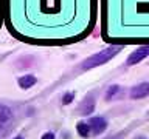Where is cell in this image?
Segmentation results:
<instances>
[{
  "label": "cell",
  "instance_id": "6da1fadb",
  "mask_svg": "<svg viewBox=\"0 0 149 139\" xmlns=\"http://www.w3.org/2000/svg\"><path fill=\"white\" fill-rule=\"evenodd\" d=\"M3 25L30 45L62 46L90 36L98 23V0H2Z\"/></svg>",
  "mask_w": 149,
  "mask_h": 139
},
{
  "label": "cell",
  "instance_id": "7a4b0ae2",
  "mask_svg": "<svg viewBox=\"0 0 149 139\" xmlns=\"http://www.w3.org/2000/svg\"><path fill=\"white\" fill-rule=\"evenodd\" d=\"M101 37L109 45H149V0H98Z\"/></svg>",
  "mask_w": 149,
  "mask_h": 139
},
{
  "label": "cell",
  "instance_id": "3957f363",
  "mask_svg": "<svg viewBox=\"0 0 149 139\" xmlns=\"http://www.w3.org/2000/svg\"><path fill=\"white\" fill-rule=\"evenodd\" d=\"M123 46H124V45H110V46H107V48L101 50L100 53L90 56L88 59L84 60L82 70H90V68L98 67V65H102V63L109 62L112 57H115V56L118 54L121 50H123Z\"/></svg>",
  "mask_w": 149,
  "mask_h": 139
},
{
  "label": "cell",
  "instance_id": "277c9868",
  "mask_svg": "<svg viewBox=\"0 0 149 139\" xmlns=\"http://www.w3.org/2000/svg\"><path fill=\"white\" fill-rule=\"evenodd\" d=\"M148 56H149V45H140V48H137L134 53H130L126 63L130 67V65H135V63L141 62V60L146 59Z\"/></svg>",
  "mask_w": 149,
  "mask_h": 139
},
{
  "label": "cell",
  "instance_id": "5b68a950",
  "mask_svg": "<svg viewBox=\"0 0 149 139\" xmlns=\"http://www.w3.org/2000/svg\"><path fill=\"white\" fill-rule=\"evenodd\" d=\"M88 125H90V131L95 134V136H98V134H101L104 130L107 128V120L104 118H100V116H96V118H92L88 119Z\"/></svg>",
  "mask_w": 149,
  "mask_h": 139
},
{
  "label": "cell",
  "instance_id": "8992f818",
  "mask_svg": "<svg viewBox=\"0 0 149 139\" xmlns=\"http://www.w3.org/2000/svg\"><path fill=\"white\" fill-rule=\"evenodd\" d=\"M148 94H149V82H143L130 90V97L132 99H141V97L148 96Z\"/></svg>",
  "mask_w": 149,
  "mask_h": 139
},
{
  "label": "cell",
  "instance_id": "52a82bcc",
  "mask_svg": "<svg viewBox=\"0 0 149 139\" xmlns=\"http://www.w3.org/2000/svg\"><path fill=\"white\" fill-rule=\"evenodd\" d=\"M36 82H37V79L33 74H25V76L19 77V85L22 88H31Z\"/></svg>",
  "mask_w": 149,
  "mask_h": 139
},
{
  "label": "cell",
  "instance_id": "ba28073f",
  "mask_svg": "<svg viewBox=\"0 0 149 139\" xmlns=\"http://www.w3.org/2000/svg\"><path fill=\"white\" fill-rule=\"evenodd\" d=\"M76 131L79 133V136L81 138H88L90 136V125H88L87 122H79L76 125Z\"/></svg>",
  "mask_w": 149,
  "mask_h": 139
},
{
  "label": "cell",
  "instance_id": "9c48e42d",
  "mask_svg": "<svg viewBox=\"0 0 149 139\" xmlns=\"http://www.w3.org/2000/svg\"><path fill=\"white\" fill-rule=\"evenodd\" d=\"M93 108H95V102H93V99H88V104H87V100H84L81 108H79V113L81 114H90L93 111Z\"/></svg>",
  "mask_w": 149,
  "mask_h": 139
},
{
  "label": "cell",
  "instance_id": "30bf717a",
  "mask_svg": "<svg viewBox=\"0 0 149 139\" xmlns=\"http://www.w3.org/2000/svg\"><path fill=\"white\" fill-rule=\"evenodd\" d=\"M118 91H120V87H118V85H112L109 90H107V93H106V99H107V100H110L112 97H113Z\"/></svg>",
  "mask_w": 149,
  "mask_h": 139
},
{
  "label": "cell",
  "instance_id": "8fae6325",
  "mask_svg": "<svg viewBox=\"0 0 149 139\" xmlns=\"http://www.w3.org/2000/svg\"><path fill=\"white\" fill-rule=\"evenodd\" d=\"M73 99H74L73 93H67V94H64V97H62V104H70Z\"/></svg>",
  "mask_w": 149,
  "mask_h": 139
},
{
  "label": "cell",
  "instance_id": "7c38bea8",
  "mask_svg": "<svg viewBox=\"0 0 149 139\" xmlns=\"http://www.w3.org/2000/svg\"><path fill=\"white\" fill-rule=\"evenodd\" d=\"M3 25V2L0 0V28Z\"/></svg>",
  "mask_w": 149,
  "mask_h": 139
},
{
  "label": "cell",
  "instance_id": "4fadbf2b",
  "mask_svg": "<svg viewBox=\"0 0 149 139\" xmlns=\"http://www.w3.org/2000/svg\"><path fill=\"white\" fill-rule=\"evenodd\" d=\"M42 139H54V134L51 131H48V133H45L44 136H42Z\"/></svg>",
  "mask_w": 149,
  "mask_h": 139
},
{
  "label": "cell",
  "instance_id": "5bb4252c",
  "mask_svg": "<svg viewBox=\"0 0 149 139\" xmlns=\"http://www.w3.org/2000/svg\"><path fill=\"white\" fill-rule=\"evenodd\" d=\"M135 139H148V138H146V136H137Z\"/></svg>",
  "mask_w": 149,
  "mask_h": 139
},
{
  "label": "cell",
  "instance_id": "9a60e30c",
  "mask_svg": "<svg viewBox=\"0 0 149 139\" xmlns=\"http://www.w3.org/2000/svg\"><path fill=\"white\" fill-rule=\"evenodd\" d=\"M14 139H23L22 136H17V138H14Z\"/></svg>",
  "mask_w": 149,
  "mask_h": 139
}]
</instances>
